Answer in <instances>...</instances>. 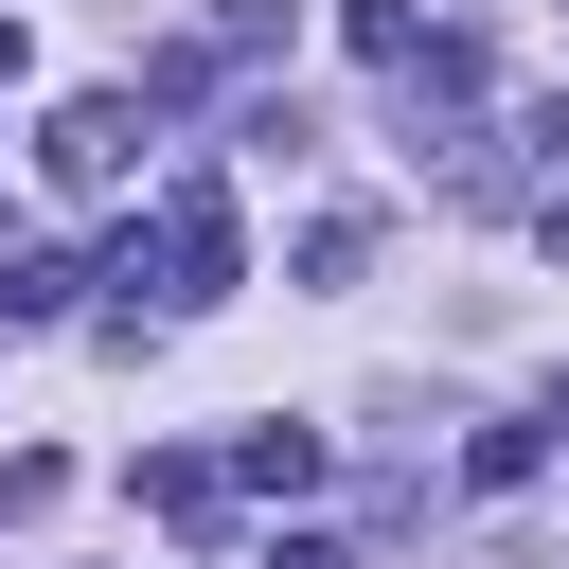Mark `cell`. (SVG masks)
<instances>
[{
	"label": "cell",
	"instance_id": "3957f363",
	"mask_svg": "<svg viewBox=\"0 0 569 569\" xmlns=\"http://www.w3.org/2000/svg\"><path fill=\"white\" fill-rule=\"evenodd\" d=\"M231 480H249V498H302V480H320V427H249Z\"/></svg>",
	"mask_w": 569,
	"mask_h": 569
},
{
	"label": "cell",
	"instance_id": "6da1fadb",
	"mask_svg": "<svg viewBox=\"0 0 569 569\" xmlns=\"http://www.w3.org/2000/svg\"><path fill=\"white\" fill-rule=\"evenodd\" d=\"M142 267H160V302H231V267H249V249H231V196H213V178H178V196H160V231L124 249V284H142Z\"/></svg>",
	"mask_w": 569,
	"mask_h": 569
},
{
	"label": "cell",
	"instance_id": "7a4b0ae2",
	"mask_svg": "<svg viewBox=\"0 0 569 569\" xmlns=\"http://www.w3.org/2000/svg\"><path fill=\"white\" fill-rule=\"evenodd\" d=\"M36 178H53V196H124V178H142V107H124V89H71V107L36 124Z\"/></svg>",
	"mask_w": 569,
	"mask_h": 569
},
{
	"label": "cell",
	"instance_id": "277c9868",
	"mask_svg": "<svg viewBox=\"0 0 569 569\" xmlns=\"http://www.w3.org/2000/svg\"><path fill=\"white\" fill-rule=\"evenodd\" d=\"M0 320H71V249H0Z\"/></svg>",
	"mask_w": 569,
	"mask_h": 569
},
{
	"label": "cell",
	"instance_id": "5b68a950",
	"mask_svg": "<svg viewBox=\"0 0 569 569\" xmlns=\"http://www.w3.org/2000/svg\"><path fill=\"white\" fill-rule=\"evenodd\" d=\"M533 142H551V160H569V107H551V124H533Z\"/></svg>",
	"mask_w": 569,
	"mask_h": 569
},
{
	"label": "cell",
	"instance_id": "8992f818",
	"mask_svg": "<svg viewBox=\"0 0 569 569\" xmlns=\"http://www.w3.org/2000/svg\"><path fill=\"white\" fill-rule=\"evenodd\" d=\"M284 569H338V551H284Z\"/></svg>",
	"mask_w": 569,
	"mask_h": 569
}]
</instances>
